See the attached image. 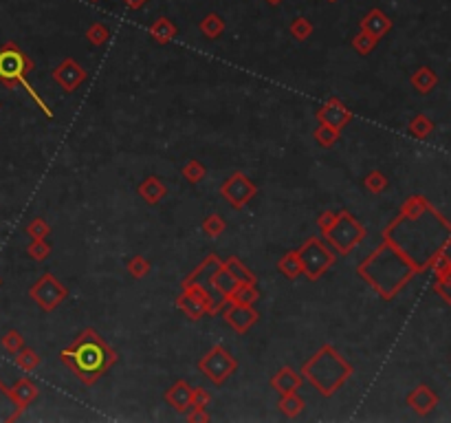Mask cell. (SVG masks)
<instances>
[{
	"mask_svg": "<svg viewBox=\"0 0 451 423\" xmlns=\"http://www.w3.org/2000/svg\"><path fill=\"white\" fill-rule=\"evenodd\" d=\"M0 344H3V349H5L7 353L16 355V353H18L22 347H25V338H22V333H20V331L11 329V331H7L5 336H3V340H0Z\"/></svg>",
	"mask_w": 451,
	"mask_h": 423,
	"instance_id": "obj_41",
	"label": "cell"
},
{
	"mask_svg": "<svg viewBox=\"0 0 451 423\" xmlns=\"http://www.w3.org/2000/svg\"><path fill=\"white\" fill-rule=\"evenodd\" d=\"M60 360L84 386H93L117 364L119 355L95 329H84L71 347L60 353Z\"/></svg>",
	"mask_w": 451,
	"mask_h": 423,
	"instance_id": "obj_3",
	"label": "cell"
},
{
	"mask_svg": "<svg viewBox=\"0 0 451 423\" xmlns=\"http://www.w3.org/2000/svg\"><path fill=\"white\" fill-rule=\"evenodd\" d=\"M84 36L93 47H104V44L110 40V29L104 25V22H90Z\"/></svg>",
	"mask_w": 451,
	"mask_h": 423,
	"instance_id": "obj_33",
	"label": "cell"
},
{
	"mask_svg": "<svg viewBox=\"0 0 451 423\" xmlns=\"http://www.w3.org/2000/svg\"><path fill=\"white\" fill-rule=\"evenodd\" d=\"M434 121L427 117V115H423V113H419L416 117H412V121H410V126H408V130H410V135L414 137V139H419V141H423V139H427L434 132Z\"/></svg>",
	"mask_w": 451,
	"mask_h": 423,
	"instance_id": "obj_30",
	"label": "cell"
},
{
	"mask_svg": "<svg viewBox=\"0 0 451 423\" xmlns=\"http://www.w3.org/2000/svg\"><path fill=\"white\" fill-rule=\"evenodd\" d=\"M357 274L359 278H364L383 300H392L403 291L405 285H408L419 271L414 269V265L405 258L394 245L381 238L379 247L372 251L368 258L361 260V265L357 267Z\"/></svg>",
	"mask_w": 451,
	"mask_h": 423,
	"instance_id": "obj_2",
	"label": "cell"
},
{
	"mask_svg": "<svg viewBox=\"0 0 451 423\" xmlns=\"http://www.w3.org/2000/svg\"><path fill=\"white\" fill-rule=\"evenodd\" d=\"M211 404V395L205 388H191V408H207Z\"/></svg>",
	"mask_w": 451,
	"mask_h": 423,
	"instance_id": "obj_44",
	"label": "cell"
},
{
	"mask_svg": "<svg viewBox=\"0 0 451 423\" xmlns=\"http://www.w3.org/2000/svg\"><path fill=\"white\" fill-rule=\"evenodd\" d=\"M180 174H183V179H185L189 185H198V183L207 176V168H205V165H202L198 159H189V161L183 165Z\"/></svg>",
	"mask_w": 451,
	"mask_h": 423,
	"instance_id": "obj_32",
	"label": "cell"
},
{
	"mask_svg": "<svg viewBox=\"0 0 451 423\" xmlns=\"http://www.w3.org/2000/svg\"><path fill=\"white\" fill-rule=\"evenodd\" d=\"M359 29L370 33L372 38L381 40L383 36H388V33L392 31V18L381 9H370L368 14L359 20Z\"/></svg>",
	"mask_w": 451,
	"mask_h": 423,
	"instance_id": "obj_17",
	"label": "cell"
},
{
	"mask_svg": "<svg viewBox=\"0 0 451 423\" xmlns=\"http://www.w3.org/2000/svg\"><path fill=\"white\" fill-rule=\"evenodd\" d=\"M277 408H280V413L284 415V417L295 419V417H300V415L304 413V408H306V402H304V399H302V397L297 395V391H295V393L282 395Z\"/></svg>",
	"mask_w": 451,
	"mask_h": 423,
	"instance_id": "obj_27",
	"label": "cell"
},
{
	"mask_svg": "<svg viewBox=\"0 0 451 423\" xmlns=\"http://www.w3.org/2000/svg\"><path fill=\"white\" fill-rule=\"evenodd\" d=\"M304 384V377L302 373H297L295 369L291 366H282V369L271 377V388L280 395H286V393H295L300 391V386Z\"/></svg>",
	"mask_w": 451,
	"mask_h": 423,
	"instance_id": "obj_22",
	"label": "cell"
},
{
	"mask_svg": "<svg viewBox=\"0 0 451 423\" xmlns=\"http://www.w3.org/2000/svg\"><path fill=\"white\" fill-rule=\"evenodd\" d=\"M150 269H152V265L148 258H143V256H132V258L128 260V274L134 278V280L145 278L150 274Z\"/></svg>",
	"mask_w": 451,
	"mask_h": 423,
	"instance_id": "obj_40",
	"label": "cell"
},
{
	"mask_svg": "<svg viewBox=\"0 0 451 423\" xmlns=\"http://www.w3.org/2000/svg\"><path fill=\"white\" fill-rule=\"evenodd\" d=\"M405 404H408L412 408V413H416L419 417H427L438 406V395L427 384H419L414 391H410L408 397H405Z\"/></svg>",
	"mask_w": 451,
	"mask_h": 423,
	"instance_id": "obj_16",
	"label": "cell"
},
{
	"mask_svg": "<svg viewBox=\"0 0 451 423\" xmlns=\"http://www.w3.org/2000/svg\"><path fill=\"white\" fill-rule=\"evenodd\" d=\"M29 298L42 311L51 313V311H55L66 298H69V289H66V285H62L53 274H44V276H40L38 280L31 285Z\"/></svg>",
	"mask_w": 451,
	"mask_h": 423,
	"instance_id": "obj_10",
	"label": "cell"
},
{
	"mask_svg": "<svg viewBox=\"0 0 451 423\" xmlns=\"http://www.w3.org/2000/svg\"><path fill=\"white\" fill-rule=\"evenodd\" d=\"M277 271L284 274L289 280H295V278L302 276V262L297 258V249L282 254V258L277 260Z\"/></svg>",
	"mask_w": 451,
	"mask_h": 423,
	"instance_id": "obj_28",
	"label": "cell"
},
{
	"mask_svg": "<svg viewBox=\"0 0 451 423\" xmlns=\"http://www.w3.org/2000/svg\"><path fill=\"white\" fill-rule=\"evenodd\" d=\"M238 280L229 274V269L224 267V262L218 267L216 269V274L211 276V282H209V287L213 289V291L218 293V302H220V311H222V307L229 302V298L233 296V291L238 289Z\"/></svg>",
	"mask_w": 451,
	"mask_h": 423,
	"instance_id": "obj_19",
	"label": "cell"
},
{
	"mask_svg": "<svg viewBox=\"0 0 451 423\" xmlns=\"http://www.w3.org/2000/svg\"><path fill=\"white\" fill-rule=\"evenodd\" d=\"M222 265V260L218 258L216 254H209L205 260H202L194 271H191L183 282H180V287H191V285H196V287H202V289H209V282H211V276L216 274V269Z\"/></svg>",
	"mask_w": 451,
	"mask_h": 423,
	"instance_id": "obj_18",
	"label": "cell"
},
{
	"mask_svg": "<svg viewBox=\"0 0 451 423\" xmlns=\"http://www.w3.org/2000/svg\"><path fill=\"white\" fill-rule=\"evenodd\" d=\"M14 362H16L18 369H22L25 373H33V371H38V366H40L42 358L38 355V351L22 347V349L14 355Z\"/></svg>",
	"mask_w": 451,
	"mask_h": 423,
	"instance_id": "obj_31",
	"label": "cell"
},
{
	"mask_svg": "<svg viewBox=\"0 0 451 423\" xmlns=\"http://www.w3.org/2000/svg\"><path fill=\"white\" fill-rule=\"evenodd\" d=\"M198 371L205 375L211 384L222 386L235 371H238V360H235L224 347L216 344V347H211L198 360Z\"/></svg>",
	"mask_w": 451,
	"mask_h": 423,
	"instance_id": "obj_9",
	"label": "cell"
},
{
	"mask_svg": "<svg viewBox=\"0 0 451 423\" xmlns=\"http://www.w3.org/2000/svg\"><path fill=\"white\" fill-rule=\"evenodd\" d=\"M313 137H315V141H317L322 148H333L335 143L339 141L342 132L335 130V128H331V126H326V124H319L317 128L313 130Z\"/></svg>",
	"mask_w": 451,
	"mask_h": 423,
	"instance_id": "obj_36",
	"label": "cell"
},
{
	"mask_svg": "<svg viewBox=\"0 0 451 423\" xmlns=\"http://www.w3.org/2000/svg\"><path fill=\"white\" fill-rule=\"evenodd\" d=\"M266 3H269L271 7H277V5L282 3V0H266Z\"/></svg>",
	"mask_w": 451,
	"mask_h": 423,
	"instance_id": "obj_47",
	"label": "cell"
},
{
	"mask_svg": "<svg viewBox=\"0 0 451 423\" xmlns=\"http://www.w3.org/2000/svg\"><path fill=\"white\" fill-rule=\"evenodd\" d=\"M27 254L31 256L33 260L42 262V260H47L49 256H51V245L44 240V238H42V240H31L29 247H27Z\"/></svg>",
	"mask_w": 451,
	"mask_h": 423,
	"instance_id": "obj_43",
	"label": "cell"
},
{
	"mask_svg": "<svg viewBox=\"0 0 451 423\" xmlns=\"http://www.w3.org/2000/svg\"><path fill=\"white\" fill-rule=\"evenodd\" d=\"M410 84L416 93H421V95H430L434 88L438 86V73L432 69V66H419L412 77H410Z\"/></svg>",
	"mask_w": 451,
	"mask_h": 423,
	"instance_id": "obj_24",
	"label": "cell"
},
{
	"mask_svg": "<svg viewBox=\"0 0 451 423\" xmlns=\"http://www.w3.org/2000/svg\"><path fill=\"white\" fill-rule=\"evenodd\" d=\"M9 395H11V399L16 402V406H18V410H20V415H22V413H25V410L40 397V388H38L36 382H31L29 377H22V380H18L14 386L9 388Z\"/></svg>",
	"mask_w": 451,
	"mask_h": 423,
	"instance_id": "obj_20",
	"label": "cell"
},
{
	"mask_svg": "<svg viewBox=\"0 0 451 423\" xmlns=\"http://www.w3.org/2000/svg\"><path fill=\"white\" fill-rule=\"evenodd\" d=\"M36 69V64L29 58V55L22 51L16 42H5L0 47V82H3L7 88H16L22 86L27 91V95L38 104V108L42 110V115L47 119H53V110L49 108V104L38 95V91L27 82V73H31Z\"/></svg>",
	"mask_w": 451,
	"mask_h": 423,
	"instance_id": "obj_5",
	"label": "cell"
},
{
	"mask_svg": "<svg viewBox=\"0 0 451 423\" xmlns=\"http://www.w3.org/2000/svg\"><path fill=\"white\" fill-rule=\"evenodd\" d=\"M121 3L126 5L130 11H139V9L145 7V3H148V0H121Z\"/></svg>",
	"mask_w": 451,
	"mask_h": 423,
	"instance_id": "obj_46",
	"label": "cell"
},
{
	"mask_svg": "<svg viewBox=\"0 0 451 423\" xmlns=\"http://www.w3.org/2000/svg\"><path fill=\"white\" fill-rule=\"evenodd\" d=\"M222 318L224 322L235 331L244 336V333H249L251 327L255 324L258 320H260V313L253 309V305H244V302H227L222 307Z\"/></svg>",
	"mask_w": 451,
	"mask_h": 423,
	"instance_id": "obj_12",
	"label": "cell"
},
{
	"mask_svg": "<svg viewBox=\"0 0 451 423\" xmlns=\"http://www.w3.org/2000/svg\"><path fill=\"white\" fill-rule=\"evenodd\" d=\"M383 240L394 245L414 265V269L423 274L451 247V220L423 194H414L401 205L397 218L383 229Z\"/></svg>",
	"mask_w": 451,
	"mask_h": 423,
	"instance_id": "obj_1",
	"label": "cell"
},
{
	"mask_svg": "<svg viewBox=\"0 0 451 423\" xmlns=\"http://www.w3.org/2000/svg\"><path fill=\"white\" fill-rule=\"evenodd\" d=\"M297 258L302 262V274L308 280H319V278L337 262V254L331 249L328 243H324L317 236H311L304 240L297 249Z\"/></svg>",
	"mask_w": 451,
	"mask_h": 423,
	"instance_id": "obj_7",
	"label": "cell"
},
{
	"mask_svg": "<svg viewBox=\"0 0 451 423\" xmlns=\"http://www.w3.org/2000/svg\"><path fill=\"white\" fill-rule=\"evenodd\" d=\"M224 267L229 269V274L238 280L240 285H258V278H255V274L247 267L238 256H231V258H227L224 260Z\"/></svg>",
	"mask_w": 451,
	"mask_h": 423,
	"instance_id": "obj_26",
	"label": "cell"
},
{
	"mask_svg": "<svg viewBox=\"0 0 451 423\" xmlns=\"http://www.w3.org/2000/svg\"><path fill=\"white\" fill-rule=\"evenodd\" d=\"M176 36H178V27L174 25L170 18H165V16L156 18L150 25V38L156 44H161V47H163V44H170Z\"/></svg>",
	"mask_w": 451,
	"mask_h": 423,
	"instance_id": "obj_25",
	"label": "cell"
},
{
	"mask_svg": "<svg viewBox=\"0 0 451 423\" xmlns=\"http://www.w3.org/2000/svg\"><path fill=\"white\" fill-rule=\"evenodd\" d=\"M0 285H3V278H0Z\"/></svg>",
	"mask_w": 451,
	"mask_h": 423,
	"instance_id": "obj_50",
	"label": "cell"
},
{
	"mask_svg": "<svg viewBox=\"0 0 451 423\" xmlns=\"http://www.w3.org/2000/svg\"><path fill=\"white\" fill-rule=\"evenodd\" d=\"M176 309L183 311V316L191 322H198L202 316H216L220 311L218 298H213L209 289L202 287H183V291L176 298Z\"/></svg>",
	"mask_w": 451,
	"mask_h": 423,
	"instance_id": "obj_8",
	"label": "cell"
},
{
	"mask_svg": "<svg viewBox=\"0 0 451 423\" xmlns=\"http://www.w3.org/2000/svg\"><path fill=\"white\" fill-rule=\"evenodd\" d=\"M90 3H99V0H90Z\"/></svg>",
	"mask_w": 451,
	"mask_h": 423,
	"instance_id": "obj_48",
	"label": "cell"
},
{
	"mask_svg": "<svg viewBox=\"0 0 451 423\" xmlns=\"http://www.w3.org/2000/svg\"><path fill=\"white\" fill-rule=\"evenodd\" d=\"M198 29H200V33L207 40H216L220 33L224 31V20L218 14H213V11H211V14H207L205 18L198 22Z\"/></svg>",
	"mask_w": 451,
	"mask_h": 423,
	"instance_id": "obj_29",
	"label": "cell"
},
{
	"mask_svg": "<svg viewBox=\"0 0 451 423\" xmlns=\"http://www.w3.org/2000/svg\"><path fill=\"white\" fill-rule=\"evenodd\" d=\"M224 229H227V223H224V218L220 214H209L205 220H202V234L211 240L220 238Z\"/></svg>",
	"mask_w": 451,
	"mask_h": 423,
	"instance_id": "obj_34",
	"label": "cell"
},
{
	"mask_svg": "<svg viewBox=\"0 0 451 423\" xmlns=\"http://www.w3.org/2000/svg\"><path fill=\"white\" fill-rule=\"evenodd\" d=\"M317 227L322 229V238L337 256H348L366 238V227L348 209L322 212L317 216Z\"/></svg>",
	"mask_w": 451,
	"mask_h": 423,
	"instance_id": "obj_6",
	"label": "cell"
},
{
	"mask_svg": "<svg viewBox=\"0 0 451 423\" xmlns=\"http://www.w3.org/2000/svg\"><path fill=\"white\" fill-rule=\"evenodd\" d=\"M137 192L148 205H159L167 196V185L163 183L161 176H145V179L139 183Z\"/></svg>",
	"mask_w": 451,
	"mask_h": 423,
	"instance_id": "obj_23",
	"label": "cell"
},
{
	"mask_svg": "<svg viewBox=\"0 0 451 423\" xmlns=\"http://www.w3.org/2000/svg\"><path fill=\"white\" fill-rule=\"evenodd\" d=\"M53 82L58 84L64 93H73L77 86L86 80V71L73 58H64L51 73Z\"/></svg>",
	"mask_w": 451,
	"mask_h": 423,
	"instance_id": "obj_14",
	"label": "cell"
},
{
	"mask_svg": "<svg viewBox=\"0 0 451 423\" xmlns=\"http://www.w3.org/2000/svg\"><path fill=\"white\" fill-rule=\"evenodd\" d=\"M430 269L434 271V293L441 296L445 305L451 307V258L447 251L438 256Z\"/></svg>",
	"mask_w": 451,
	"mask_h": 423,
	"instance_id": "obj_15",
	"label": "cell"
},
{
	"mask_svg": "<svg viewBox=\"0 0 451 423\" xmlns=\"http://www.w3.org/2000/svg\"><path fill=\"white\" fill-rule=\"evenodd\" d=\"M315 117H317L319 124H326V126H331V128H335V130L342 132V130L353 121V110L348 108V106L342 102V99L331 97V99H326V102L317 108Z\"/></svg>",
	"mask_w": 451,
	"mask_h": 423,
	"instance_id": "obj_13",
	"label": "cell"
},
{
	"mask_svg": "<svg viewBox=\"0 0 451 423\" xmlns=\"http://www.w3.org/2000/svg\"><path fill=\"white\" fill-rule=\"evenodd\" d=\"M377 42H379L377 38H372L370 33H366V31L359 29V33L353 38V49H355L359 55H370L372 51H375Z\"/></svg>",
	"mask_w": 451,
	"mask_h": 423,
	"instance_id": "obj_39",
	"label": "cell"
},
{
	"mask_svg": "<svg viewBox=\"0 0 451 423\" xmlns=\"http://www.w3.org/2000/svg\"><path fill=\"white\" fill-rule=\"evenodd\" d=\"M328 3H337V0H328Z\"/></svg>",
	"mask_w": 451,
	"mask_h": 423,
	"instance_id": "obj_49",
	"label": "cell"
},
{
	"mask_svg": "<svg viewBox=\"0 0 451 423\" xmlns=\"http://www.w3.org/2000/svg\"><path fill=\"white\" fill-rule=\"evenodd\" d=\"M27 234H29L31 240H42L51 234V225L44 218H33L27 225Z\"/></svg>",
	"mask_w": 451,
	"mask_h": 423,
	"instance_id": "obj_42",
	"label": "cell"
},
{
	"mask_svg": "<svg viewBox=\"0 0 451 423\" xmlns=\"http://www.w3.org/2000/svg\"><path fill=\"white\" fill-rule=\"evenodd\" d=\"M388 185H390V181H388V176L383 174L381 170H372V172H368L366 174V179H364V187L370 192V194H383L388 190Z\"/></svg>",
	"mask_w": 451,
	"mask_h": 423,
	"instance_id": "obj_35",
	"label": "cell"
},
{
	"mask_svg": "<svg viewBox=\"0 0 451 423\" xmlns=\"http://www.w3.org/2000/svg\"><path fill=\"white\" fill-rule=\"evenodd\" d=\"M300 373L322 397H333L353 377L355 366L346 362L335 347L324 344L311 360L304 362Z\"/></svg>",
	"mask_w": 451,
	"mask_h": 423,
	"instance_id": "obj_4",
	"label": "cell"
},
{
	"mask_svg": "<svg viewBox=\"0 0 451 423\" xmlns=\"http://www.w3.org/2000/svg\"><path fill=\"white\" fill-rule=\"evenodd\" d=\"M220 196L233 209H242L258 196V185L244 172H233L220 185Z\"/></svg>",
	"mask_w": 451,
	"mask_h": 423,
	"instance_id": "obj_11",
	"label": "cell"
},
{
	"mask_svg": "<svg viewBox=\"0 0 451 423\" xmlns=\"http://www.w3.org/2000/svg\"><path fill=\"white\" fill-rule=\"evenodd\" d=\"M258 298H260V291H258L255 285H238V289L233 291V296L229 298V302H244V305H255Z\"/></svg>",
	"mask_w": 451,
	"mask_h": 423,
	"instance_id": "obj_37",
	"label": "cell"
},
{
	"mask_svg": "<svg viewBox=\"0 0 451 423\" xmlns=\"http://www.w3.org/2000/svg\"><path fill=\"white\" fill-rule=\"evenodd\" d=\"M163 399H165L167 406L174 408L176 413L183 415V413H187V410L191 408V386L185 380H178V382H174L170 388H167Z\"/></svg>",
	"mask_w": 451,
	"mask_h": 423,
	"instance_id": "obj_21",
	"label": "cell"
},
{
	"mask_svg": "<svg viewBox=\"0 0 451 423\" xmlns=\"http://www.w3.org/2000/svg\"><path fill=\"white\" fill-rule=\"evenodd\" d=\"M289 33L295 40L304 42V40H308L311 38V33H313V22L308 18H304V16H297V18H293L291 22V27H289Z\"/></svg>",
	"mask_w": 451,
	"mask_h": 423,
	"instance_id": "obj_38",
	"label": "cell"
},
{
	"mask_svg": "<svg viewBox=\"0 0 451 423\" xmlns=\"http://www.w3.org/2000/svg\"><path fill=\"white\" fill-rule=\"evenodd\" d=\"M211 417L207 413V408H189V415H187V421L189 423H207Z\"/></svg>",
	"mask_w": 451,
	"mask_h": 423,
	"instance_id": "obj_45",
	"label": "cell"
}]
</instances>
